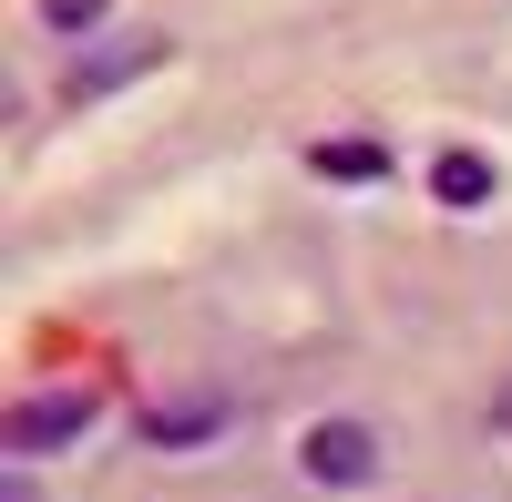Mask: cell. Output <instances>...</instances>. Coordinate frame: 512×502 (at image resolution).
Here are the masks:
<instances>
[{
  "mask_svg": "<svg viewBox=\"0 0 512 502\" xmlns=\"http://www.w3.org/2000/svg\"><path fill=\"white\" fill-rule=\"evenodd\" d=\"M72 431H93V390H41V400H11V462H41V451H62Z\"/></svg>",
  "mask_w": 512,
  "mask_h": 502,
  "instance_id": "1",
  "label": "cell"
},
{
  "mask_svg": "<svg viewBox=\"0 0 512 502\" xmlns=\"http://www.w3.org/2000/svg\"><path fill=\"white\" fill-rule=\"evenodd\" d=\"M297 462H308V482H328V492H359V482L379 472V431H369V421H318Z\"/></svg>",
  "mask_w": 512,
  "mask_h": 502,
  "instance_id": "2",
  "label": "cell"
},
{
  "mask_svg": "<svg viewBox=\"0 0 512 502\" xmlns=\"http://www.w3.org/2000/svg\"><path fill=\"white\" fill-rule=\"evenodd\" d=\"M431 195H441V205H461V216H472V205H492V164H482L472 144H451V154L431 164Z\"/></svg>",
  "mask_w": 512,
  "mask_h": 502,
  "instance_id": "3",
  "label": "cell"
},
{
  "mask_svg": "<svg viewBox=\"0 0 512 502\" xmlns=\"http://www.w3.org/2000/svg\"><path fill=\"white\" fill-rule=\"evenodd\" d=\"M216 431H226V410H216V400H195V410H154V421H144L154 451H205Z\"/></svg>",
  "mask_w": 512,
  "mask_h": 502,
  "instance_id": "4",
  "label": "cell"
},
{
  "mask_svg": "<svg viewBox=\"0 0 512 502\" xmlns=\"http://www.w3.org/2000/svg\"><path fill=\"white\" fill-rule=\"evenodd\" d=\"M318 175H349V185H369V175H390V154H379V144H318Z\"/></svg>",
  "mask_w": 512,
  "mask_h": 502,
  "instance_id": "5",
  "label": "cell"
},
{
  "mask_svg": "<svg viewBox=\"0 0 512 502\" xmlns=\"http://www.w3.org/2000/svg\"><path fill=\"white\" fill-rule=\"evenodd\" d=\"M144 62H154V52H123V62H93V72H72V82H62V103H93V93H113L123 72H144Z\"/></svg>",
  "mask_w": 512,
  "mask_h": 502,
  "instance_id": "6",
  "label": "cell"
},
{
  "mask_svg": "<svg viewBox=\"0 0 512 502\" xmlns=\"http://www.w3.org/2000/svg\"><path fill=\"white\" fill-rule=\"evenodd\" d=\"M103 11H113V0H41L52 31H103Z\"/></svg>",
  "mask_w": 512,
  "mask_h": 502,
  "instance_id": "7",
  "label": "cell"
}]
</instances>
